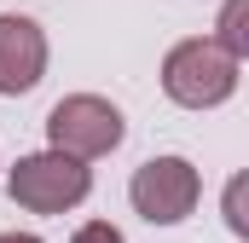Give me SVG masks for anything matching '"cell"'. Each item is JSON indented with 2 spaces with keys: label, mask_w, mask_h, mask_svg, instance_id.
<instances>
[{
  "label": "cell",
  "mask_w": 249,
  "mask_h": 243,
  "mask_svg": "<svg viewBox=\"0 0 249 243\" xmlns=\"http://www.w3.org/2000/svg\"><path fill=\"white\" fill-rule=\"evenodd\" d=\"M162 93L186 110H214L238 93V58L214 35H191L162 58Z\"/></svg>",
  "instance_id": "6da1fadb"
},
{
  "label": "cell",
  "mask_w": 249,
  "mask_h": 243,
  "mask_svg": "<svg viewBox=\"0 0 249 243\" xmlns=\"http://www.w3.org/2000/svg\"><path fill=\"white\" fill-rule=\"evenodd\" d=\"M6 191L29 214H70L75 203H87L93 174H87V162H75L64 151H35V156H18V168L6 174Z\"/></svg>",
  "instance_id": "7a4b0ae2"
},
{
  "label": "cell",
  "mask_w": 249,
  "mask_h": 243,
  "mask_svg": "<svg viewBox=\"0 0 249 243\" xmlns=\"http://www.w3.org/2000/svg\"><path fill=\"white\" fill-rule=\"evenodd\" d=\"M122 133H127L122 110H116L110 99H99V93H70V99L53 104V116H47V139H53V151L75 156V162H93V156L116 151Z\"/></svg>",
  "instance_id": "3957f363"
},
{
  "label": "cell",
  "mask_w": 249,
  "mask_h": 243,
  "mask_svg": "<svg viewBox=\"0 0 249 243\" xmlns=\"http://www.w3.org/2000/svg\"><path fill=\"white\" fill-rule=\"evenodd\" d=\"M127 197L151 226H180L197 208V197H203V180H197V168L186 156H151L145 168H133Z\"/></svg>",
  "instance_id": "277c9868"
},
{
  "label": "cell",
  "mask_w": 249,
  "mask_h": 243,
  "mask_svg": "<svg viewBox=\"0 0 249 243\" xmlns=\"http://www.w3.org/2000/svg\"><path fill=\"white\" fill-rule=\"evenodd\" d=\"M41 75H47V35H41V23L6 12L0 17V99L29 93Z\"/></svg>",
  "instance_id": "5b68a950"
},
{
  "label": "cell",
  "mask_w": 249,
  "mask_h": 243,
  "mask_svg": "<svg viewBox=\"0 0 249 243\" xmlns=\"http://www.w3.org/2000/svg\"><path fill=\"white\" fill-rule=\"evenodd\" d=\"M214 41H220L238 64L249 58V0H226V6H220V17H214Z\"/></svg>",
  "instance_id": "8992f818"
},
{
  "label": "cell",
  "mask_w": 249,
  "mask_h": 243,
  "mask_svg": "<svg viewBox=\"0 0 249 243\" xmlns=\"http://www.w3.org/2000/svg\"><path fill=\"white\" fill-rule=\"evenodd\" d=\"M220 214H226V226L249 243V168L226 180V191H220Z\"/></svg>",
  "instance_id": "52a82bcc"
},
{
  "label": "cell",
  "mask_w": 249,
  "mask_h": 243,
  "mask_svg": "<svg viewBox=\"0 0 249 243\" xmlns=\"http://www.w3.org/2000/svg\"><path fill=\"white\" fill-rule=\"evenodd\" d=\"M70 243H127V238L110 226V220H87V226H75V238H70Z\"/></svg>",
  "instance_id": "ba28073f"
},
{
  "label": "cell",
  "mask_w": 249,
  "mask_h": 243,
  "mask_svg": "<svg viewBox=\"0 0 249 243\" xmlns=\"http://www.w3.org/2000/svg\"><path fill=\"white\" fill-rule=\"evenodd\" d=\"M0 243H41V238H35V232H6Z\"/></svg>",
  "instance_id": "9c48e42d"
}]
</instances>
